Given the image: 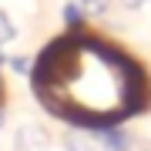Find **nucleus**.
<instances>
[{"instance_id": "f03ea898", "label": "nucleus", "mask_w": 151, "mask_h": 151, "mask_svg": "<svg viewBox=\"0 0 151 151\" xmlns=\"http://www.w3.org/2000/svg\"><path fill=\"white\" fill-rule=\"evenodd\" d=\"M94 138L101 141L104 151H131L134 145V134H131L128 128H121V124H111V128H97Z\"/></svg>"}, {"instance_id": "20e7f679", "label": "nucleus", "mask_w": 151, "mask_h": 151, "mask_svg": "<svg viewBox=\"0 0 151 151\" xmlns=\"http://www.w3.org/2000/svg\"><path fill=\"white\" fill-rule=\"evenodd\" d=\"M64 24H67V27H81V24H84L81 4H74V0H70V4H64Z\"/></svg>"}, {"instance_id": "7ed1b4c3", "label": "nucleus", "mask_w": 151, "mask_h": 151, "mask_svg": "<svg viewBox=\"0 0 151 151\" xmlns=\"http://www.w3.org/2000/svg\"><path fill=\"white\" fill-rule=\"evenodd\" d=\"M60 145H64V151H94L91 138H87V134H81V131H67Z\"/></svg>"}, {"instance_id": "f257e3e1", "label": "nucleus", "mask_w": 151, "mask_h": 151, "mask_svg": "<svg viewBox=\"0 0 151 151\" xmlns=\"http://www.w3.org/2000/svg\"><path fill=\"white\" fill-rule=\"evenodd\" d=\"M14 145H17V151H47L50 134H47V128H44V124L30 121V124H24V128L17 131Z\"/></svg>"}, {"instance_id": "1a4fd4ad", "label": "nucleus", "mask_w": 151, "mask_h": 151, "mask_svg": "<svg viewBox=\"0 0 151 151\" xmlns=\"http://www.w3.org/2000/svg\"><path fill=\"white\" fill-rule=\"evenodd\" d=\"M0 128H4V111H0Z\"/></svg>"}, {"instance_id": "6e6552de", "label": "nucleus", "mask_w": 151, "mask_h": 151, "mask_svg": "<svg viewBox=\"0 0 151 151\" xmlns=\"http://www.w3.org/2000/svg\"><path fill=\"white\" fill-rule=\"evenodd\" d=\"M121 4H124V7H128V10H138V7H145V4H148V0H121Z\"/></svg>"}, {"instance_id": "0eeeda50", "label": "nucleus", "mask_w": 151, "mask_h": 151, "mask_svg": "<svg viewBox=\"0 0 151 151\" xmlns=\"http://www.w3.org/2000/svg\"><path fill=\"white\" fill-rule=\"evenodd\" d=\"M10 67L17 70V74H27L30 70V57H10Z\"/></svg>"}, {"instance_id": "423d86ee", "label": "nucleus", "mask_w": 151, "mask_h": 151, "mask_svg": "<svg viewBox=\"0 0 151 151\" xmlns=\"http://www.w3.org/2000/svg\"><path fill=\"white\" fill-rule=\"evenodd\" d=\"M77 4H81V10H84V14H108L111 0H77Z\"/></svg>"}, {"instance_id": "39448f33", "label": "nucleus", "mask_w": 151, "mask_h": 151, "mask_svg": "<svg viewBox=\"0 0 151 151\" xmlns=\"http://www.w3.org/2000/svg\"><path fill=\"white\" fill-rule=\"evenodd\" d=\"M17 37V27H14V20L7 17V10H0V44H10Z\"/></svg>"}]
</instances>
